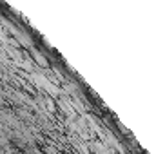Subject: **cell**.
<instances>
[{
  "mask_svg": "<svg viewBox=\"0 0 156 154\" xmlns=\"http://www.w3.org/2000/svg\"><path fill=\"white\" fill-rule=\"evenodd\" d=\"M35 56H37V60H38V64H40V65H47V64H45V60L42 58V54H38V53H35Z\"/></svg>",
  "mask_w": 156,
  "mask_h": 154,
  "instance_id": "1",
  "label": "cell"
},
{
  "mask_svg": "<svg viewBox=\"0 0 156 154\" xmlns=\"http://www.w3.org/2000/svg\"><path fill=\"white\" fill-rule=\"evenodd\" d=\"M7 154H16V152H7Z\"/></svg>",
  "mask_w": 156,
  "mask_h": 154,
  "instance_id": "2",
  "label": "cell"
}]
</instances>
